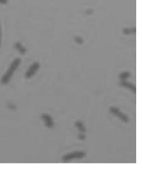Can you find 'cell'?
I'll use <instances>...</instances> for the list:
<instances>
[{
	"label": "cell",
	"mask_w": 143,
	"mask_h": 169,
	"mask_svg": "<svg viewBox=\"0 0 143 169\" xmlns=\"http://www.w3.org/2000/svg\"><path fill=\"white\" fill-rule=\"evenodd\" d=\"M21 63V60L17 58L14 60V61L11 64L9 67L8 70L5 73V75L2 76L1 82L2 85H6L9 83L11 79L12 78L14 72L16 71L19 65Z\"/></svg>",
	"instance_id": "6da1fadb"
},
{
	"label": "cell",
	"mask_w": 143,
	"mask_h": 169,
	"mask_svg": "<svg viewBox=\"0 0 143 169\" xmlns=\"http://www.w3.org/2000/svg\"><path fill=\"white\" fill-rule=\"evenodd\" d=\"M110 112L111 114L118 118L120 120L125 123H128L130 120L129 116L119 110L117 107H110Z\"/></svg>",
	"instance_id": "7a4b0ae2"
},
{
	"label": "cell",
	"mask_w": 143,
	"mask_h": 169,
	"mask_svg": "<svg viewBox=\"0 0 143 169\" xmlns=\"http://www.w3.org/2000/svg\"><path fill=\"white\" fill-rule=\"evenodd\" d=\"M86 156L84 152L76 151L64 155L63 157L62 160L64 162H67L72 160L75 159H82Z\"/></svg>",
	"instance_id": "3957f363"
},
{
	"label": "cell",
	"mask_w": 143,
	"mask_h": 169,
	"mask_svg": "<svg viewBox=\"0 0 143 169\" xmlns=\"http://www.w3.org/2000/svg\"><path fill=\"white\" fill-rule=\"evenodd\" d=\"M40 64L39 63L34 62L33 64H31L29 69L27 70V72L25 73V77L27 79H30L33 77L35 75L36 72L40 68Z\"/></svg>",
	"instance_id": "277c9868"
},
{
	"label": "cell",
	"mask_w": 143,
	"mask_h": 169,
	"mask_svg": "<svg viewBox=\"0 0 143 169\" xmlns=\"http://www.w3.org/2000/svg\"><path fill=\"white\" fill-rule=\"evenodd\" d=\"M42 119L44 121L45 126L49 128H51L54 126V122L51 116L47 114H43L42 116Z\"/></svg>",
	"instance_id": "5b68a950"
},
{
	"label": "cell",
	"mask_w": 143,
	"mask_h": 169,
	"mask_svg": "<svg viewBox=\"0 0 143 169\" xmlns=\"http://www.w3.org/2000/svg\"><path fill=\"white\" fill-rule=\"evenodd\" d=\"M120 85L121 86H123V87H124V88H127V89L130 90L133 92H134V94L136 93V86L133 84L131 83L126 82V81H123L121 82Z\"/></svg>",
	"instance_id": "8992f818"
},
{
	"label": "cell",
	"mask_w": 143,
	"mask_h": 169,
	"mask_svg": "<svg viewBox=\"0 0 143 169\" xmlns=\"http://www.w3.org/2000/svg\"><path fill=\"white\" fill-rule=\"evenodd\" d=\"M15 48L22 54H24L27 52L26 48L19 42H17L15 44Z\"/></svg>",
	"instance_id": "52a82bcc"
},
{
	"label": "cell",
	"mask_w": 143,
	"mask_h": 169,
	"mask_svg": "<svg viewBox=\"0 0 143 169\" xmlns=\"http://www.w3.org/2000/svg\"><path fill=\"white\" fill-rule=\"evenodd\" d=\"M75 125L77 127V128L78 129V130L80 131V133H85L86 132V129L85 127L84 126V125L82 123V122L77 121L75 123Z\"/></svg>",
	"instance_id": "ba28073f"
},
{
	"label": "cell",
	"mask_w": 143,
	"mask_h": 169,
	"mask_svg": "<svg viewBox=\"0 0 143 169\" xmlns=\"http://www.w3.org/2000/svg\"><path fill=\"white\" fill-rule=\"evenodd\" d=\"M130 76H131V74L130 72L127 71L124 72L123 73H121L119 75V77L121 81H123L126 80L128 78H129L130 77Z\"/></svg>",
	"instance_id": "9c48e42d"
},
{
	"label": "cell",
	"mask_w": 143,
	"mask_h": 169,
	"mask_svg": "<svg viewBox=\"0 0 143 169\" xmlns=\"http://www.w3.org/2000/svg\"><path fill=\"white\" fill-rule=\"evenodd\" d=\"M123 32L125 34H134L136 32V28H126L123 30Z\"/></svg>",
	"instance_id": "30bf717a"
},
{
	"label": "cell",
	"mask_w": 143,
	"mask_h": 169,
	"mask_svg": "<svg viewBox=\"0 0 143 169\" xmlns=\"http://www.w3.org/2000/svg\"><path fill=\"white\" fill-rule=\"evenodd\" d=\"M78 138L80 140H84L86 139V136L85 135H84V134L80 133L78 135Z\"/></svg>",
	"instance_id": "8fae6325"
},
{
	"label": "cell",
	"mask_w": 143,
	"mask_h": 169,
	"mask_svg": "<svg viewBox=\"0 0 143 169\" xmlns=\"http://www.w3.org/2000/svg\"><path fill=\"white\" fill-rule=\"evenodd\" d=\"M8 2V0H0L1 4H6Z\"/></svg>",
	"instance_id": "7c38bea8"
},
{
	"label": "cell",
	"mask_w": 143,
	"mask_h": 169,
	"mask_svg": "<svg viewBox=\"0 0 143 169\" xmlns=\"http://www.w3.org/2000/svg\"><path fill=\"white\" fill-rule=\"evenodd\" d=\"M76 42H78L79 44H82V40L80 39V38H77L76 39Z\"/></svg>",
	"instance_id": "4fadbf2b"
},
{
	"label": "cell",
	"mask_w": 143,
	"mask_h": 169,
	"mask_svg": "<svg viewBox=\"0 0 143 169\" xmlns=\"http://www.w3.org/2000/svg\"><path fill=\"white\" fill-rule=\"evenodd\" d=\"M1 38H2V33H1V26H0V47H1Z\"/></svg>",
	"instance_id": "5bb4252c"
}]
</instances>
